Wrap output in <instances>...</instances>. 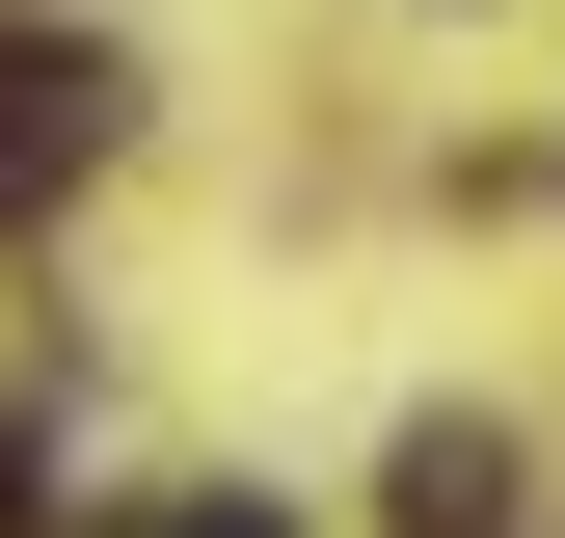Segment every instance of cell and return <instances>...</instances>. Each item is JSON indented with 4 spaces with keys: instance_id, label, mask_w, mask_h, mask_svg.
<instances>
[{
    "instance_id": "1",
    "label": "cell",
    "mask_w": 565,
    "mask_h": 538,
    "mask_svg": "<svg viewBox=\"0 0 565 538\" xmlns=\"http://www.w3.org/2000/svg\"><path fill=\"white\" fill-rule=\"evenodd\" d=\"M108 134H135V54L108 28H0V216H54Z\"/></svg>"
},
{
    "instance_id": "2",
    "label": "cell",
    "mask_w": 565,
    "mask_h": 538,
    "mask_svg": "<svg viewBox=\"0 0 565 538\" xmlns=\"http://www.w3.org/2000/svg\"><path fill=\"white\" fill-rule=\"evenodd\" d=\"M404 538H539V485H512V431H404V485H377Z\"/></svg>"
},
{
    "instance_id": "3",
    "label": "cell",
    "mask_w": 565,
    "mask_h": 538,
    "mask_svg": "<svg viewBox=\"0 0 565 538\" xmlns=\"http://www.w3.org/2000/svg\"><path fill=\"white\" fill-rule=\"evenodd\" d=\"M108 538H297L269 485H162V512H108Z\"/></svg>"
}]
</instances>
